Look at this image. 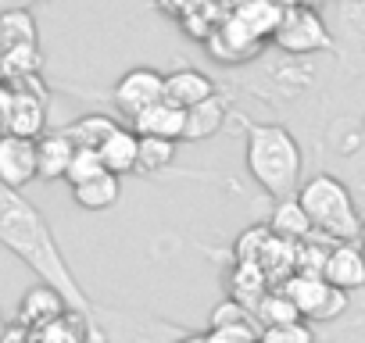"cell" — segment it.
Listing matches in <instances>:
<instances>
[{
	"instance_id": "4",
	"label": "cell",
	"mask_w": 365,
	"mask_h": 343,
	"mask_svg": "<svg viewBox=\"0 0 365 343\" xmlns=\"http://www.w3.org/2000/svg\"><path fill=\"white\" fill-rule=\"evenodd\" d=\"M279 290L297 304L301 318H308V322H333V318H340L347 311V293L333 290L322 275H301V272H294V275L283 279Z\"/></svg>"
},
{
	"instance_id": "8",
	"label": "cell",
	"mask_w": 365,
	"mask_h": 343,
	"mask_svg": "<svg viewBox=\"0 0 365 343\" xmlns=\"http://www.w3.org/2000/svg\"><path fill=\"white\" fill-rule=\"evenodd\" d=\"M33 179H40L36 139L0 136V186H8V190H19V194H22Z\"/></svg>"
},
{
	"instance_id": "5",
	"label": "cell",
	"mask_w": 365,
	"mask_h": 343,
	"mask_svg": "<svg viewBox=\"0 0 365 343\" xmlns=\"http://www.w3.org/2000/svg\"><path fill=\"white\" fill-rule=\"evenodd\" d=\"M272 43L279 51H287V54L304 58V54L329 51L333 47V36H329L326 22L319 19V11H312V8H287L283 11V22H279V29L272 36Z\"/></svg>"
},
{
	"instance_id": "33",
	"label": "cell",
	"mask_w": 365,
	"mask_h": 343,
	"mask_svg": "<svg viewBox=\"0 0 365 343\" xmlns=\"http://www.w3.org/2000/svg\"><path fill=\"white\" fill-rule=\"evenodd\" d=\"M0 329H4V315H0Z\"/></svg>"
},
{
	"instance_id": "30",
	"label": "cell",
	"mask_w": 365,
	"mask_h": 343,
	"mask_svg": "<svg viewBox=\"0 0 365 343\" xmlns=\"http://www.w3.org/2000/svg\"><path fill=\"white\" fill-rule=\"evenodd\" d=\"M11 97H15L11 83H4V79H0V122H4V115H8V107H11Z\"/></svg>"
},
{
	"instance_id": "26",
	"label": "cell",
	"mask_w": 365,
	"mask_h": 343,
	"mask_svg": "<svg viewBox=\"0 0 365 343\" xmlns=\"http://www.w3.org/2000/svg\"><path fill=\"white\" fill-rule=\"evenodd\" d=\"M226 325H258V322H255L251 307H244L240 300L226 297V300H219L212 307V329H226Z\"/></svg>"
},
{
	"instance_id": "24",
	"label": "cell",
	"mask_w": 365,
	"mask_h": 343,
	"mask_svg": "<svg viewBox=\"0 0 365 343\" xmlns=\"http://www.w3.org/2000/svg\"><path fill=\"white\" fill-rule=\"evenodd\" d=\"M175 161V139H154V136H140V168L143 172H165Z\"/></svg>"
},
{
	"instance_id": "6",
	"label": "cell",
	"mask_w": 365,
	"mask_h": 343,
	"mask_svg": "<svg viewBox=\"0 0 365 343\" xmlns=\"http://www.w3.org/2000/svg\"><path fill=\"white\" fill-rule=\"evenodd\" d=\"M11 107L0 122V136H19V139H43L47 136V90L43 83L33 86H11Z\"/></svg>"
},
{
	"instance_id": "10",
	"label": "cell",
	"mask_w": 365,
	"mask_h": 343,
	"mask_svg": "<svg viewBox=\"0 0 365 343\" xmlns=\"http://www.w3.org/2000/svg\"><path fill=\"white\" fill-rule=\"evenodd\" d=\"M68 311H72L68 300H65L54 286L36 283L33 290H26V297H22V304H19V325L29 329V332H40L43 325L58 322V318L68 315Z\"/></svg>"
},
{
	"instance_id": "7",
	"label": "cell",
	"mask_w": 365,
	"mask_h": 343,
	"mask_svg": "<svg viewBox=\"0 0 365 343\" xmlns=\"http://www.w3.org/2000/svg\"><path fill=\"white\" fill-rule=\"evenodd\" d=\"M158 100H165V75L154 68H129L115 86H111V104L115 111L136 118L140 111L154 107Z\"/></svg>"
},
{
	"instance_id": "31",
	"label": "cell",
	"mask_w": 365,
	"mask_h": 343,
	"mask_svg": "<svg viewBox=\"0 0 365 343\" xmlns=\"http://www.w3.org/2000/svg\"><path fill=\"white\" fill-rule=\"evenodd\" d=\"M175 343H208V332H190V336H179Z\"/></svg>"
},
{
	"instance_id": "2",
	"label": "cell",
	"mask_w": 365,
	"mask_h": 343,
	"mask_svg": "<svg viewBox=\"0 0 365 343\" xmlns=\"http://www.w3.org/2000/svg\"><path fill=\"white\" fill-rule=\"evenodd\" d=\"M244 132H247V147H244L247 176L276 204L297 197V190L304 186V179H301L304 154H301V143L294 139V132L276 122H244Z\"/></svg>"
},
{
	"instance_id": "3",
	"label": "cell",
	"mask_w": 365,
	"mask_h": 343,
	"mask_svg": "<svg viewBox=\"0 0 365 343\" xmlns=\"http://www.w3.org/2000/svg\"><path fill=\"white\" fill-rule=\"evenodd\" d=\"M297 201L301 208L308 211L312 218V229L333 243H358V233H361V218H358V208H354V197L351 190L329 176V172H319V176L304 179V186L297 190Z\"/></svg>"
},
{
	"instance_id": "22",
	"label": "cell",
	"mask_w": 365,
	"mask_h": 343,
	"mask_svg": "<svg viewBox=\"0 0 365 343\" xmlns=\"http://www.w3.org/2000/svg\"><path fill=\"white\" fill-rule=\"evenodd\" d=\"M255 322H258L262 329H276V325H294V322H304V318H301L297 304H294L283 290H269V293L262 297V304L255 307Z\"/></svg>"
},
{
	"instance_id": "15",
	"label": "cell",
	"mask_w": 365,
	"mask_h": 343,
	"mask_svg": "<svg viewBox=\"0 0 365 343\" xmlns=\"http://www.w3.org/2000/svg\"><path fill=\"white\" fill-rule=\"evenodd\" d=\"M118 118L115 115H104V111H90V115H79L76 122H68L61 132L76 143V147H86V150H101L115 132H118Z\"/></svg>"
},
{
	"instance_id": "25",
	"label": "cell",
	"mask_w": 365,
	"mask_h": 343,
	"mask_svg": "<svg viewBox=\"0 0 365 343\" xmlns=\"http://www.w3.org/2000/svg\"><path fill=\"white\" fill-rule=\"evenodd\" d=\"M104 161H101V154L97 150H86V147H76V157H72V164H68V176H65V183L76 190V186H83V183H90V179H97V176H104Z\"/></svg>"
},
{
	"instance_id": "14",
	"label": "cell",
	"mask_w": 365,
	"mask_h": 343,
	"mask_svg": "<svg viewBox=\"0 0 365 343\" xmlns=\"http://www.w3.org/2000/svg\"><path fill=\"white\" fill-rule=\"evenodd\" d=\"M72 157H76V143H72L61 129H54V132H47L43 139H36V164H40V179H43V183L65 179Z\"/></svg>"
},
{
	"instance_id": "32",
	"label": "cell",
	"mask_w": 365,
	"mask_h": 343,
	"mask_svg": "<svg viewBox=\"0 0 365 343\" xmlns=\"http://www.w3.org/2000/svg\"><path fill=\"white\" fill-rule=\"evenodd\" d=\"M358 247L365 250V218H361V233H358Z\"/></svg>"
},
{
	"instance_id": "28",
	"label": "cell",
	"mask_w": 365,
	"mask_h": 343,
	"mask_svg": "<svg viewBox=\"0 0 365 343\" xmlns=\"http://www.w3.org/2000/svg\"><path fill=\"white\" fill-rule=\"evenodd\" d=\"M262 329L258 325H226V329H208V343H258Z\"/></svg>"
},
{
	"instance_id": "18",
	"label": "cell",
	"mask_w": 365,
	"mask_h": 343,
	"mask_svg": "<svg viewBox=\"0 0 365 343\" xmlns=\"http://www.w3.org/2000/svg\"><path fill=\"white\" fill-rule=\"evenodd\" d=\"M118 197H122V179L111 176V172H104V176H97V179L72 190V201L83 211H108V208L118 204Z\"/></svg>"
},
{
	"instance_id": "20",
	"label": "cell",
	"mask_w": 365,
	"mask_h": 343,
	"mask_svg": "<svg viewBox=\"0 0 365 343\" xmlns=\"http://www.w3.org/2000/svg\"><path fill=\"white\" fill-rule=\"evenodd\" d=\"M19 47H40V29L33 11H8L0 15V54Z\"/></svg>"
},
{
	"instance_id": "27",
	"label": "cell",
	"mask_w": 365,
	"mask_h": 343,
	"mask_svg": "<svg viewBox=\"0 0 365 343\" xmlns=\"http://www.w3.org/2000/svg\"><path fill=\"white\" fill-rule=\"evenodd\" d=\"M258 343H315V332L308 322H294V325H276V329H262Z\"/></svg>"
},
{
	"instance_id": "11",
	"label": "cell",
	"mask_w": 365,
	"mask_h": 343,
	"mask_svg": "<svg viewBox=\"0 0 365 343\" xmlns=\"http://www.w3.org/2000/svg\"><path fill=\"white\" fill-rule=\"evenodd\" d=\"M212 97H219V90H215L212 75H205L197 68H175V72L165 75V100L182 107V111H190V107H197Z\"/></svg>"
},
{
	"instance_id": "1",
	"label": "cell",
	"mask_w": 365,
	"mask_h": 343,
	"mask_svg": "<svg viewBox=\"0 0 365 343\" xmlns=\"http://www.w3.org/2000/svg\"><path fill=\"white\" fill-rule=\"evenodd\" d=\"M0 247L11 250L26 268H33L40 275V283L54 286L68 300V307L90 322V332L97 336L93 304H90L86 290L79 286V279L72 275L47 218L40 215V208L33 201H26L19 190H8V186H0Z\"/></svg>"
},
{
	"instance_id": "19",
	"label": "cell",
	"mask_w": 365,
	"mask_h": 343,
	"mask_svg": "<svg viewBox=\"0 0 365 343\" xmlns=\"http://www.w3.org/2000/svg\"><path fill=\"white\" fill-rule=\"evenodd\" d=\"M269 275H265V268L262 265H251V261H237V268H233V275H230V286H233V300H240L244 307H258L262 304V297L269 293Z\"/></svg>"
},
{
	"instance_id": "17",
	"label": "cell",
	"mask_w": 365,
	"mask_h": 343,
	"mask_svg": "<svg viewBox=\"0 0 365 343\" xmlns=\"http://www.w3.org/2000/svg\"><path fill=\"white\" fill-rule=\"evenodd\" d=\"M226 115H230V107H226V100H222V97H212V100H205V104L190 107V111H187V136H182V139H190V143H205V139L219 136V132H222V125H226Z\"/></svg>"
},
{
	"instance_id": "23",
	"label": "cell",
	"mask_w": 365,
	"mask_h": 343,
	"mask_svg": "<svg viewBox=\"0 0 365 343\" xmlns=\"http://www.w3.org/2000/svg\"><path fill=\"white\" fill-rule=\"evenodd\" d=\"M86 318L83 315H76V311H68V315H61L58 322H51V325H43L40 332H33V339L36 343H86Z\"/></svg>"
},
{
	"instance_id": "29",
	"label": "cell",
	"mask_w": 365,
	"mask_h": 343,
	"mask_svg": "<svg viewBox=\"0 0 365 343\" xmlns=\"http://www.w3.org/2000/svg\"><path fill=\"white\" fill-rule=\"evenodd\" d=\"M47 4V0H0V15H8V11H33Z\"/></svg>"
},
{
	"instance_id": "13",
	"label": "cell",
	"mask_w": 365,
	"mask_h": 343,
	"mask_svg": "<svg viewBox=\"0 0 365 343\" xmlns=\"http://www.w3.org/2000/svg\"><path fill=\"white\" fill-rule=\"evenodd\" d=\"M269 233H272L276 240H283V243L301 247V243L312 240L315 229H312V218H308V211L301 208V201L290 197V201H279V204L272 208V215H269Z\"/></svg>"
},
{
	"instance_id": "12",
	"label": "cell",
	"mask_w": 365,
	"mask_h": 343,
	"mask_svg": "<svg viewBox=\"0 0 365 343\" xmlns=\"http://www.w3.org/2000/svg\"><path fill=\"white\" fill-rule=\"evenodd\" d=\"M133 132L136 136H154V139H182L187 136V111L168 104V100H158L154 107L140 111L133 118Z\"/></svg>"
},
{
	"instance_id": "9",
	"label": "cell",
	"mask_w": 365,
	"mask_h": 343,
	"mask_svg": "<svg viewBox=\"0 0 365 343\" xmlns=\"http://www.w3.org/2000/svg\"><path fill=\"white\" fill-rule=\"evenodd\" d=\"M322 279L340 290V293H354L365 286V250L358 243H333L326 250V265H322Z\"/></svg>"
},
{
	"instance_id": "21",
	"label": "cell",
	"mask_w": 365,
	"mask_h": 343,
	"mask_svg": "<svg viewBox=\"0 0 365 343\" xmlns=\"http://www.w3.org/2000/svg\"><path fill=\"white\" fill-rule=\"evenodd\" d=\"M233 22H240L255 40L276 36V29H279V22H283V8H276L272 0H247V4L233 15Z\"/></svg>"
},
{
	"instance_id": "16",
	"label": "cell",
	"mask_w": 365,
	"mask_h": 343,
	"mask_svg": "<svg viewBox=\"0 0 365 343\" xmlns=\"http://www.w3.org/2000/svg\"><path fill=\"white\" fill-rule=\"evenodd\" d=\"M101 161H104V168L111 172V176H129V172H140V136L133 132V129H118L101 150Z\"/></svg>"
}]
</instances>
